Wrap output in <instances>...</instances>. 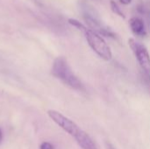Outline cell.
Wrapping results in <instances>:
<instances>
[{
    "label": "cell",
    "instance_id": "1",
    "mask_svg": "<svg viewBox=\"0 0 150 149\" xmlns=\"http://www.w3.org/2000/svg\"><path fill=\"white\" fill-rule=\"evenodd\" d=\"M49 118L61 128H62L67 133L74 138L76 143L82 149H98L96 143L91 138V136L80 128L74 121L68 119L62 113L49 110L47 112Z\"/></svg>",
    "mask_w": 150,
    "mask_h": 149
},
{
    "label": "cell",
    "instance_id": "2",
    "mask_svg": "<svg viewBox=\"0 0 150 149\" xmlns=\"http://www.w3.org/2000/svg\"><path fill=\"white\" fill-rule=\"evenodd\" d=\"M52 75L71 89L76 90L83 89V83L74 74L67 60L62 56L57 57L54 60L52 67Z\"/></svg>",
    "mask_w": 150,
    "mask_h": 149
},
{
    "label": "cell",
    "instance_id": "3",
    "mask_svg": "<svg viewBox=\"0 0 150 149\" xmlns=\"http://www.w3.org/2000/svg\"><path fill=\"white\" fill-rule=\"evenodd\" d=\"M86 40L90 47L103 60L108 61L112 58L111 47L106 43L103 36L93 29H89L84 32Z\"/></svg>",
    "mask_w": 150,
    "mask_h": 149
},
{
    "label": "cell",
    "instance_id": "4",
    "mask_svg": "<svg viewBox=\"0 0 150 149\" xmlns=\"http://www.w3.org/2000/svg\"><path fill=\"white\" fill-rule=\"evenodd\" d=\"M128 45L143 72L150 74V55L147 47L133 38L128 40Z\"/></svg>",
    "mask_w": 150,
    "mask_h": 149
},
{
    "label": "cell",
    "instance_id": "5",
    "mask_svg": "<svg viewBox=\"0 0 150 149\" xmlns=\"http://www.w3.org/2000/svg\"><path fill=\"white\" fill-rule=\"evenodd\" d=\"M129 26L132 32L136 36L144 37L147 35L145 23L142 18L139 17H133L129 19Z\"/></svg>",
    "mask_w": 150,
    "mask_h": 149
},
{
    "label": "cell",
    "instance_id": "6",
    "mask_svg": "<svg viewBox=\"0 0 150 149\" xmlns=\"http://www.w3.org/2000/svg\"><path fill=\"white\" fill-rule=\"evenodd\" d=\"M110 7H111L112 11L115 15H118L119 17H120V18H126V16H125L124 12L121 11V9L120 8L119 4H118L114 0H111V1H110Z\"/></svg>",
    "mask_w": 150,
    "mask_h": 149
},
{
    "label": "cell",
    "instance_id": "7",
    "mask_svg": "<svg viewBox=\"0 0 150 149\" xmlns=\"http://www.w3.org/2000/svg\"><path fill=\"white\" fill-rule=\"evenodd\" d=\"M68 22H69L72 26L76 27V29H78L79 31H81V32H83V33L88 30V28H87L82 22H80L79 20H77V19H76V18H69Z\"/></svg>",
    "mask_w": 150,
    "mask_h": 149
},
{
    "label": "cell",
    "instance_id": "8",
    "mask_svg": "<svg viewBox=\"0 0 150 149\" xmlns=\"http://www.w3.org/2000/svg\"><path fill=\"white\" fill-rule=\"evenodd\" d=\"M142 78L144 86L146 87L147 90L149 91V93L150 94V74L144 72L142 74Z\"/></svg>",
    "mask_w": 150,
    "mask_h": 149
},
{
    "label": "cell",
    "instance_id": "9",
    "mask_svg": "<svg viewBox=\"0 0 150 149\" xmlns=\"http://www.w3.org/2000/svg\"><path fill=\"white\" fill-rule=\"evenodd\" d=\"M40 149H54V147L49 142H43V143H41Z\"/></svg>",
    "mask_w": 150,
    "mask_h": 149
},
{
    "label": "cell",
    "instance_id": "10",
    "mask_svg": "<svg viewBox=\"0 0 150 149\" xmlns=\"http://www.w3.org/2000/svg\"><path fill=\"white\" fill-rule=\"evenodd\" d=\"M105 147H106V149H116L113 147V145L112 143H110L109 141L105 142Z\"/></svg>",
    "mask_w": 150,
    "mask_h": 149
},
{
    "label": "cell",
    "instance_id": "11",
    "mask_svg": "<svg viewBox=\"0 0 150 149\" xmlns=\"http://www.w3.org/2000/svg\"><path fill=\"white\" fill-rule=\"evenodd\" d=\"M119 1L120 2V4H124V5H128V4H130L131 2H132V0H119Z\"/></svg>",
    "mask_w": 150,
    "mask_h": 149
},
{
    "label": "cell",
    "instance_id": "12",
    "mask_svg": "<svg viewBox=\"0 0 150 149\" xmlns=\"http://www.w3.org/2000/svg\"><path fill=\"white\" fill-rule=\"evenodd\" d=\"M2 138H3V134H2V131H1V129H0V142H1V141H2Z\"/></svg>",
    "mask_w": 150,
    "mask_h": 149
}]
</instances>
